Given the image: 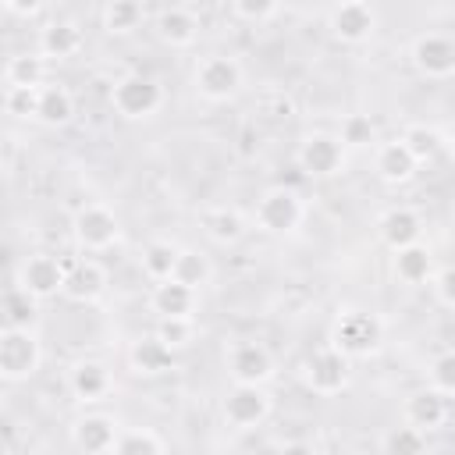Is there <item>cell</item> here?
Wrapping results in <instances>:
<instances>
[{
	"instance_id": "1",
	"label": "cell",
	"mask_w": 455,
	"mask_h": 455,
	"mask_svg": "<svg viewBox=\"0 0 455 455\" xmlns=\"http://www.w3.org/2000/svg\"><path fill=\"white\" fill-rule=\"evenodd\" d=\"M327 341L338 352H345L348 359H370V355H377L384 348V320L377 313H370V309L348 306V309H341L334 316Z\"/></svg>"
},
{
	"instance_id": "2",
	"label": "cell",
	"mask_w": 455,
	"mask_h": 455,
	"mask_svg": "<svg viewBox=\"0 0 455 455\" xmlns=\"http://www.w3.org/2000/svg\"><path fill=\"white\" fill-rule=\"evenodd\" d=\"M252 224H256V231L274 235V238L295 235L306 224V199H302V192L291 188V185H270L256 199V206H252Z\"/></svg>"
},
{
	"instance_id": "3",
	"label": "cell",
	"mask_w": 455,
	"mask_h": 455,
	"mask_svg": "<svg viewBox=\"0 0 455 455\" xmlns=\"http://www.w3.org/2000/svg\"><path fill=\"white\" fill-rule=\"evenodd\" d=\"M192 85L206 103H228L245 89V68L231 53H206L192 68Z\"/></svg>"
},
{
	"instance_id": "4",
	"label": "cell",
	"mask_w": 455,
	"mask_h": 455,
	"mask_svg": "<svg viewBox=\"0 0 455 455\" xmlns=\"http://www.w3.org/2000/svg\"><path fill=\"white\" fill-rule=\"evenodd\" d=\"M164 107V85L153 75L132 71L110 85V110L121 121H149Z\"/></svg>"
},
{
	"instance_id": "5",
	"label": "cell",
	"mask_w": 455,
	"mask_h": 455,
	"mask_svg": "<svg viewBox=\"0 0 455 455\" xmlns=\"http://www.w3.org/2000/svg\"><path fill=\"white\" fill-rule=\"evenodd\" d=\"M299 373H302V384H306L313 395L334 398V395H341V391L348 387V380H352V359H348L345 352H338L331 341H323L320 348H313V352L302 359Z\"/></svg>"
},
{
	"instance_id": "6",
	"label": "cell",
	"mask_w": 455,
	"mask_h": 455,
	"mask_svg": "<svg viewBox=\"0 0 455 455\" xmlns=\"http://www.w3.org/2000/svg\"><path fill=\"white\" fill-rule=\"evenodd\" d=\"M71 238H75V245L82 252L100 256V252H107V249L117 245L121 220H117V213L107 203H96L92 199V203H85V206L75 210V217H71Z\"/></svg>"
},
{
	"instance_id": "7",
	"label": "cell",
	"mask_w": 455,
	"mask_h": 455,
	"mask_svg": "<svg viewBox=\"0 0 455 455\" xmlns=\"http://www.w3.org/2000/svg\"><path fill=\"white\" fill-rule=\"evenodd\" d=\"M224 370L231 377V384H259L267 387L277 373V363H274V352L256 341V338H238L224 348Z\"/></svg>"
},
{
	"instance_id": "8",
	"label": "cell",
	"mask_w": 455,
	"mask_h": 455,
	"mask_svg": "<svg viewBox=\"0 0 455 455\" xmlns=\"http://www.w3.org/2000/svg\"><path fill=\"white\" fill-rule=\"evenodd\" d=\"M43 366V341L36 331H0V377L7 384H21L36 377Z\"/></svg>"
},
{
	"instance_id": "9",
	"label": "cell",
	"mask_w": 455,
	"mask_h": 455,
	"mask_svg": "<svg viewBox=\"0 0 455 455\" xmlns=\"http://www.w3.org/2000/svg\"><path fill=\"white\" fill-rule=\"evenodd\" d=\"M380 14L373 4L366 0H341L334 7H327V28L341 46H363L377 36Z\"/></svg>"
},
{
	"instance_id": "10",
	"label": "cell",
	"mask_w": 455,
	"mask_h": 455,
	"mask_svg": "<svg viewBox=\"0 0 455 455\" xmlns=\"http://www.w3.org/2000/svg\"><path fill=\"white\" fill-rule=\"evenodd\" d=\"M68 267H71V259H60V256H53V252H32V256H25V259L18 263L14 284H21L28 295H36V299L43 302V299L64 295Z\"/></svg>"
},
{
	"instance_id": "11",
	"label": "cell",
	"mask_w": 455,
	"mask_h": 455,
	"mask_svg": "<svg viewBox=\"0 0 455 455\" xmlns=\"http://www.w3.org/2000/svg\"><path fill=\"white\" fill-rule=\"evenodd\" d=\"M270 412H274V398L259 384H231V391L220 402V416L235 430H252V427L267 423Z\"/></svg>"
},
{
	"instance_id": "12",
	"label": "cell",
	"mask_w": 455,
	"mask_h": 455,
	"mask_svg": "<svg viewBox=\"0 0 455 455\" xmlns=\"http://www.w3.org/2000/svg\"><path fill=\"white\" fill-rule=\"evenodd\" d=\"M295 164L306 178H334L345 171V146L338 132H313L299 142Z\"/></svg>"
},
{
	"instance_id": "13",
	"label": "cell",
	"mask_w": 455,
	"mask_h": 455,
	"mask_svg": "<svg viewBox=\"0 0 455 455\" xmlns=\"http://www.w3.org/2000/svg\"><path fill=\"white\" fill-rule=\"evenodd\" d=\"M409 60L423 78H451L455 75V36L419 32L409 46Z\"/></svg>"
},
{
	"instance_id": "14",
	"label": "cell",
	"mask_w": 455,
	"mask_h": 455,
	"mask_svg": "<svg viewBox=\"0 0 455 455\" xmlns=\"http://www.w3.org/2000/svg\"><path fill=\"white\" fill-rule=\"evenodd\" d=\"M110 288V274L96 256L85 259H71L68 267V281H64V299L75 306H96Z\"/></svg>"
},
{
	"instance_id": "15",
	"label": "cell",
	"mask_w": 455,
	"mask_h": 455,
	"mask_svg": "<svg viewBox=\"0 0 455 455\" xmlns=\"http://www.w3.org/2000/svg\"><path fill=\"white\" fill-rule=\"evenodd\" d=\"M68 391L82 405H96L114 395V370L103 359H78L68 370Z\"/></svg>"
},
{
	"instance_id": "16",
	"label": "cell",
	"mask_w": 455,
	"mask_h": 455,
	"mask_svg": "<svg viewBox=\"0 0 455 455\" xmlns=\"http://www.w3.org/2000/svg\"><path fill=\"white\" fill-rule=\"evenodd\" d=\"M153 32H156V39H160L164 46H171V50H188V46H196V39H199V32H203V21H199V14H196L192 7L171 4V7H160V11L153 14Z\"/></svg>"
},
{
	"instance_id": "17",
	"label": "cell",
	"mask_w": 455,
	"mask_h": 455,
	"mask_svg": "<svg viewBox=\"0 0 455 455\" xmlns=\"http://www.w3.org/2000/svg\"><path fill=\"white\" fill-rule=\"evenodd\" d=\"M121 437V427L107 412H85L71 423V441L82 455H110Z\"/></svg>"
},
{
	"instance_id": "18",
	"label": "cell",
	"mask_w": 455,
	"mask_h": 455,
	"mask_svg": "<svg viewBox=\"0 0 455 455\" xmlns=\"http://www.w3.org/2000/svg\"><path fill=\"white\" fill-rule=\"evenodd\" d=\"M373 171H377V178L387 181V185H405V181L416 178L419 160H416L412 149L402 142V135H395V139H384V142L373 146Z\"/></svg>"
},
{
	"instance_id": "19",
	"label": "cell",
	"mask_w": 455,
	"mask_h": 455,
	"mask_svg": "<svg viewBox=\"0 0 455 455\" xmlns=\"http://www.w3.org/2000/svg\"><path fill=\"white\" fill-rule=\"evenodd\" d=\"M85 46V32L78 21H68V18H53L39 28L36 36V50L46 57V60H71L78 57Z\"/></svg>"
},
{
	"instance_id": "20",
	"label": "cell",
	"mask_w": 455,
	"mask_h": 455,
	"mask_svg": "<svg viewBox=\"0 0 455 455\" xmlns=\"http://www.w3.org/2000/svg\"><path fill=\"white\" fill-rule=\"evenodd\" d=\"M149 309L156 313V320H185V316H196L199 309V291L181 284V281H160L153 284L149 291Z\"/></svg>"
},
{
	"instance_id": "21",
	"label": "cell",
	"mask_w": 455,
	"mask_h": 455,
	"mask_svg": "<svg viewBox=\"0 0 455 455\" xmlns=\"http://www.w3.org/2000/svg\"><path fill=\"white\" fill-rule=\"evenodd\" d=\"M377 235H380V242H384L391 252L409 249V245H416V242L423 238V217H419L412 206H391L387 213H380Z\"/></svg>"
},
{
	"instance_id": "22",
	"label": "cell",
	"mask_w": 455,
	"mask_h": 455,
	"mask_svg": "<svg viewBox=\"0 0 455 455\" xmlns=\"http://www.w3.org/2000/svg\"><path fill=\"white\" fill-rule=\"evenodd\" d=\"M405 423H412L416 430H423V434H430V430H437V427H444L448 423V412H451V405H448V398L444 395H437V391H430V387H423V391H412L409 398H405Z\"/></svg>"
},
{
	"instance_id": "23",
	"label": "cell",
	"mask_w": 455,
	"mask_h": 455,
	"mask_svg": "<svg viewBox=\"0 0 455 455\" xmlns=\"http://www.w3.org/2000/svg\"><path fill=\"white\" fill-rule=\"evenodd\" d=\"M128 366L139 377H164L174 366V348H167L156 334H142L139 341H132L128 348Z\"/></svg>"
},
{
	"instance_id": "24",
	"label": "cell",
	"mask_w": 455,
	"mask_h": 455,
	"mask_svg": "<svg viewBox=\"0 0 455 455\" xmlns=\"http://www.w3.org/2000/svg\"><path fill=\"white\" fill-rule=\"evenodd\" d=\"M0 309H4V327H11V331H36V323H39V299L28 295L14 281L4 288Z\"/></svg>"
},
{
	"instance_id": "25",
	"label": "cell",
	"mask_w": 455,
	"mask_h": 455,
	"mask_svg": "<svg viewBox=\"0 0 455 455\" xmlns=\"http://www.w3.org/2000/svg\"><path fill=\"white\" fill-rule=\"evenodd\" d=\"M75 117V96L68 85L60 82H46L39 89V103H36V121L46 128H64Z\"/></svg>"
},
{
	"instance_id": "26",
	"label": "cell",
	"mask_w": 455,
	"mask_h": 455,
	"mask_svg": "<svg viewBox=\"0 0 455 455\" xmlns=\"http://www.w3.org/2000/svg\"><path fill=\"white\" fill-rule=\"evenodd\" d=\"M46 85V57L39 50L14 53L4 64V89H43Z\"/></svg>"
},
{
	"instance_id": "27",
	"label": "cell",
	"mask_w": 455,
	"mask_h": 455,
	"mask_svg": "<svg viewBox=\"0 0 455 455\" xmlns=\"http://www.w3.org/2000/svg\"><path fill=\"white\" fill-rule=\"evenodd\" d=\"M178 256H181V245H174V242H167V238H153V242H146V249H142V256H139V267H142V274H146L153 284H160V281H171V277H174Z\"/></svg>"
},
{
	"instance_id": "28",
	"label": "cell",
	"mask_w": 455,
	"mask_h": 455,
	"mask_svg": "<svg viewBox=\"0 0 455 455\" xmlns=\"http://www.w3.org/2000/svg\"><path fill=\"white\" fill-rule=\"evenodd\" d=\"M434 274H437L434 270V252L423 242L395 252V277L398 281H405V284H430Z\"/></svg>"
},
{
	"instance_id": "29",
	"label": "cell",
	"mask_w": 455,
	"mask_h": 455,
	"mask_svg": "<svg viewBox=\"0 0 455 455\" xmlns=\"http://www.w3.org/2000/svg\"><path fill=\"white\" fill-rule=\"evenodd\" d=\"M146 21V7L135 0H110L100 7V25L107 36H132L135 28H142Z\"/></svg>"
},
{
	"instance_id": "30",
	"label": "cell",
	"mask_w": 455,
	"mask_h": 455,
	"mask_svg": "<svg viewBox=\"0 0 455 455\" xmlns=\"http://www.w3.org/2000/svg\"><path fill=\"white\" fill-rule=\"evenodd\" d=\"M203 228H206V235H210L217 245H235V242L245 235V217H242L238 210L217 206V210H206V213H203Z\"/></svg>"
},
{
	"instance_id": "31",
	"label": "cell",
	"mask_w": 455,
	"mask_h": 455,
	"mask_svg": "<svg viewBox=\"0 0 455 455\" xmlns=\"http://www.w3.org/2000/svg\"><path fill=\"white\" fill-rule=\"evenodd\" d=\"M380 455H427V434L412 423H395L380 437Z\"/></svg>"
},
{
	"instance_id": "32",
	"label": "cell",
	"mask_w": 455,
	"mask_h": 455,
	"mask_svg": "<svg viewBox=\"0 0 455 455\" xmlns=\"http://www.w3.org/2000/svg\"><path fill=\"white\" fill-rule=\"evenodd\" d=\"M110 455H167V444L149 427H128V430H121Z\"/></svg>"
},
{
	"instance_id": "33",
	"label": "cell",
	"mask_w": 455,
	"mask_h": 455,
	"mask_svg": "<svg viewBox=\"0 0 455 455\" xmlns=\"http://www.w3.org/2000/svg\"><path fill=\"white\" fill-rule=\"evenodd\" d=\"M174 281H181V284H188V288L203 291V288L213 281V263H210V256H206V252H199V249H181V256H178V270H174Z\"/></svg>"
},
{
	"instance_id": "34",
	"label": "cell",
	"mask_w": 455,
	"mask_h": 455,
	"mask_svg": "<svg viewBox=\"0 0 455 455\" xmlns=\"http://www.w3.org/2000/svg\"><path fill=\"white\" fill-rule=\"evenodd\" d=\"M427 387L444 395V398H455V348H444L430 359L427 366Z\"/></svg>"
},
{
	"instance_id": "35",
	"label": "cell",
	"mask_w": 455,
	"mask_h": 455,
	"mask_svg": "<svg viewBox=\"0 0 455 455\" xmlns=\"http://www.w3.org/2000/svg\"><path fill=\"white\" fill-rule=\"evenodd\" d=\"M338 139L345 149H366V146H377V128L366 114H348L338 128Z\"/></svg>"
},
{
	"instance_id": "36",
	"label": "cell",
	"mask_w": 455,
	"mask_h": 455,
	"mask_svg": "<svg viewBox=\"0 0 455 455\" xmlns=\"http://www.w3.org/2000/svg\"><path fill=\"white\" fill-rule=\"evenodd\" d=\"M281 11H284V7L274 4V0H235V4H228V14H231L235 21H249V25H267V21H274Z\"/></svg>"
},
{
	"instance_id": "37",
	"label": "cell",
	"mask_w": 455,
	"mask_h": 455,
	"mask_svg": "<svg viewBox=\"0 0 455 455\" xmlns=\"http://www.w3.org/2000/svg\"><path fill=\"white\" fill-rule=\"evenodd\" d=\"M402 142L412 149V156L423 164V160H434L437 156V149H441V135L434 132V128H427V124H409L405 132H402Z\"/></svg>"
},
{
	"instance_id": "38",
	"label": "cell",
	"mask_w": 455,
	"mask_h": 455,
	"mask_svg": "<svg viewBox=\"0 0 455 455\" xmlns=\"http://www.w3.org/2000/svg\"><path fill=\"white\" fill-rule=\"evenodd\" d=\"M167 348H188L192 338H196V316H185V320H156V331H153Z\"/></svg>"
},
{
	"instance_id": "39",
	"label": "cell",
	"mask_w": 455,
	"mask_h": 455,
	"mask_svg": "<svg viewBox=\"0 0 455 455\" xmlns=\"http://www.w3.org/2000/svg\"><path fill=\"white\" fill-rule=\"evenodd\" d=\"M36 103H39V89H4V110L11 117L36 121Z\"/></svg>"
},
{
	"instance_id": "40",
	"label": "cell",
	"mask_w": 455,
	"mask_h": 455,
	"mask_svg": "<svg viewBox=\"0 0 455 455\" xmlns=\"http://www.w3.org/2000/svg\"><path fill=\"white\" fill-rule=\"evenodd\" d=\"M434 295H437V302L441 306H448V309H455V263H448V267H441L437 274H434Z\"/></svg>"
},
{
	"instance_id": "41",
	"label": "cell",
	"mask_w": 455,
	"mask_h": 455,
	"mask_svg": "<svg viewBox=\"0 0 455 455\" xmlns=\"http://www.w3.org/2000/svg\"><path fill=\"white\" fill-rule=\"evenodd\" d=\"M0 7L7 14H18V18H32V14L43 11V4H21V0H0Z\"/></svg>"
},
{
	"instance_id": "42",
	"label": "cell",
	"mask_w": 455,
	"mask_h": 455,
	"mask_svg": "<svg viewBox=\"0 0 455 455\" xmlns=\"http://www.w3.org/2000/svg\"><path fill=\"white\" fill-rule=\"evenodd\" d=\"M277 455H316V448L309 441H284Z\"/></svg>"
},
{
	"instance_id": "43",
	"label": "cell",
	"mask_w": 455,
	"mask_h": 455,
	"mask_svg": "<svg viewBox=\"0 0 455 455\" xmlns=\"http://www.w3.org/2000/svg\"><path fill=\"white\" fill-rule=\"evenodd\" d=\"M441 142H448V146H451V149H455V121H451V124H448V128H444V139H441Z\"/></svg>"
}]
</instances>
